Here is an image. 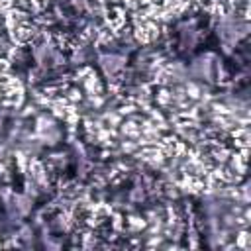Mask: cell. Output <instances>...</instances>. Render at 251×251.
<instances>
[{"instance_id":"cell-1","label":"cell","mask_w":251,"mask_h":251,"mask_svg":"<svg viewBox=\"0 0 251 251\" xmlns=\"http://www.w3.org/2000/svg\"><path fill=\"white\" fill-rule=\"evenodd\" d=\"M100 65H102V69H104L108 75H114V73H118V71L124 67V59L118 57V55H104V57L100 59Z\"/></svg>"}]
</instances>
